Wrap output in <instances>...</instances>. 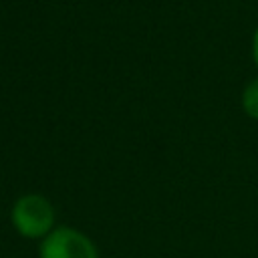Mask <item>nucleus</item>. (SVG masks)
Listing matches in <instances>:
<instances>
[{
    "mask_svg": "<svg viewBox=\"0 0 258 258\" xmlns=\"http://www.w3.org/2000/svg\"><path fill=\"white\" fill-rule=\"evenodd\" d=\"M12 226L24 238H44L54 230V208L40 194L20 196L12 206Z\"/></svg>",
    "mask_w": 258,
    "mask_h": 258,
    "instance_id": "obj_1",
    "label": "nucleus"
},
{
    "mask_svg": "<svg viewBox=\"0 0 258 258\" xmlns=\"http://www.w3.org/2000/svg\"><path fill=\"white\" fill-rule=\"evenodd\" d=\"M40 258H99L97 246L83 232L56 226L50 234H46L40 242L38 250Z\"/></svg>",
    "mask_w": 258,
    "mask_h": 258,
    "instance_id": "obj_2",
    "label": "nucleus"
},
{
    "mask_svg": "<svg viewBox=\"0 0 258 258\" xmlns=\"http://www.w3.org/2000/svg\"><path fill=\"white\" fill-rule=\"evenodd\" d=\"M242 107L248 117L258 121V79H254L252 83L246 85V89L242 93Z\"/></svg>",
    "mask_w": 258,
    "mask_h": 258,
    "instance_id": "obj_3",
    "label": "nucleus"
},
{
    "mask_svg": "<svg viewBox=\"0 0 258 258\" xmlns=\"http://www.w3.org/2000/svg\"><path fill=\"white\" fill-rule=\"evenodd\" d=\"M252 56H254V62L258 67V28L254 32V38H252Z\"/></svg>",
    "mask_w": 258,
    "mask_h": 258,
    "instance_id": "obj_4",
    "label": "nucleus"
}]
</instances>
